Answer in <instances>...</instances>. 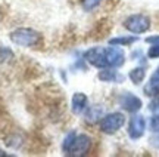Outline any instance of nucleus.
I'll use <instances>...</instances> for the list:
<instances>
[{
    "instance_id": "1",
    "label": "nucleus",
    "mask_w": 159,
    "mask_h": 157,
    "mask_svg": "<svg viewBox=\"0 0 159 157\" xmlns=\"http://www.w3.org/2000/svg\"><path fill=\"white\" fill-rule=\"evenodd\" d=\"M91 145H93V138L90 135L77 132L75 129H72L65 135L62 144H61V150L65 156L83 157L90 153Z\"/></svg>"
},
{
    "instance_id": "18",
    "label": "nucleus",
    "mask_w": 159,
    "mask_h": 157,
    "mask_svg": "<svg viewBox=\"0 0 159 157\" xmlns=\"http://www.w3.org/2000/svg\"><path fill=\"white\" fill-rule=\"evenodd\" d=\"M149 126H150V130H152L153 134H158L159 135V111H156L153 116L150 117Z\"/></svg>"
},
{
    "instance_id": "2",
    "label": "nucleus",
    "mask_w": 159,
    "mask_h": 157,
    "mask_svg": "<svg viewBox=\"0 0 159 157\" xmlns=\"http://www.w3.org/2000/svg\"><path fill=\"white\" fill-rule=\"evenodd\" d=\"M9 39L13 45H16L19 47H34L39 46L41 43V33H39L37 30L30 28V27H19L11 31Z\"/></svg>"
},
{
    "instance_id": "5",
    "label": "nucleus",
    "mask_w": 159,
    "mask_h": 157,
    "mask_svg": "<svg viewBox=\"0 0 159 157\" xmlns=\"http://www.w3.org/2000/svg\"><path fill=\"white\" fill-rule=\"evenodd\" d=\"M83 59L85 62L94 68H108V61H106V47L103 46H93L89 47L83 53Z\"/></svg>"
},
{
    "instance_id": "7",
    "label": "nucleus",
    "mask_w": 159,
    "mask_h": 157,
    "mask_svg": "<svg viewBox=\"0 0 159 157\" xmlns=\"http://www.w3.org/2000/svg\"><path fill=\"white\" fill-rule=\"evenodd\" d=\"M118 101L121 108L127 111V113H131V114H136L137 111H140L143 107L142 99L139 98L137 95H134L133 92H124L119 96Z\"/></svg>"
},
{
    "instance_id": "12",
    "label": "nucleus",
    "mask_w": 159,
    "mask_h": 157,
    "mask_svg": "<svg viewBox=\"0 0 159 157\" xmlns=\"http://www.w3.org/2000/svg\"><path fill=\"white\" fill-rule=\"evenodd\" d=\"M143 92L146 96H150V98H155L159 95V67L152 73L150 79L143 87Z\"/></svg>"
},
{
    "instance_id": "19",
    "label": "nucleus",
    "mask_w": 159,
    "mask_h": 157,
    "mask_svg": "<svg viewBox=\"0 0 159 157\" xmlns=\"http://www.w3.org/2000/svg\"><path fill=\"white\" fill-rule=\"evenodd\" d=\"M149 110L152 111V113L159 111V95L158 96H155V98L150 101V104H149Z\"/></svg>"
},
{
    "instance_id": "11",
    "label": "nucleus",
    "mask_w": 159,
    "mask_h": 157,
    "mask_svg": "<svg viewBox=\"0 0 159 157\" xmlns=\"http://www.w3.org/2000/svg\"><path fill=\"white\" fill-rule=\"evenodd\" d=\"M97 79L103 83H121V81L124 80V77L121 76L118 73L116 68H102V70H99L97 73Z\"/></svg>"
},
{
    "instance_id": "3",
    "label": "nucleus",
    "mask_w": 159,
    "mask_h": 157,
    "mask_svg": "<svg viewBox=\"0 0 159 157\" xmlns=\"http://www.w3.org/2000/svg\"><path fill=\"white\" fill-rule=\"evenodd\" d=\"M124 28L131 33V34H143V33H148L150 27H152V21L148 15L144 13H133L130 17H127L124 19Z\"/></svg>"
},
{
    "instance_id": "20",
    "label": "nucleus",
    "mask_w": 159,
    "mask_h": 157,
    "mask_svg": "<svg viewBox=\"0 0 159 157\" xmlns=\"http://www.w3.org/2000/svg\"><path fill=\"white\" fill-rule=\"evenodd\" d=\"M6 156H7V154H6L3 150H0V157H6Z\"/></svg>"
},
{
    "instance_id": "17",
    "label": "nucleus",
    "mask_w": 159,
    "mask_h": 157,
    "mask_svg": "<svg viewBox=\"0 0 159 157\" xmlns=\"http://www.w3.org/2000/svg\"><path fill=\"white\" fill-rule=\"evenodd\" d=\"M102 2L103 0H81V7L85 12H91L94 9H97Z\"/></svg>"
},
{
    "instance_id": "16",
    "label": "nucleus",
    "mask_w": 159,
    "mask_h": 157,
    "mask_svg": "<svg viewBox=\"0 0 159 157\" xmlns=\"http://www.w3.org/2000/svg\"><path fill=\"white\" fill-rule=\"evenodd\" d=\"M15 58V53L9 46H0V64H9Z\"/></svg>"
},
{
    "instance_id": "8",
    "label": "nucleus",
    "mask_w": 159,
    "mask_h": 157,
    "mask_svg": "<svg viewBox=\"0 0 159 157\" xmlns=\"http://www.w3.org/2000/svg\"><path fill=\"white\" fill-rule=\"evenodd\" d=\"M106 61L111 68H121L125 64V52L121 46H106Z\"/></svg>"
},
{
    "instance_id": "14",
    "label": "nucleus",
    "mask_w": 159,
    "mask_h": 157,
    "mask_svg": "<svg viewBox=\"0 0 159 157\" xmlns=\"http://www.w3.org/2000/svg\"><path fill=\"white\" fill-rule=\"evenodd\" d=\"M144 77H146V67L144 65H139V67H134V68H131L128 71V79L133 81V85H142L143 80H144Z\"/></svg>"
},
{
    "instance_id": "9",
    "label": "nucleus",
    "mask_w": 159,
    "mask_h": 157,
    "mask_svg": "<svg viewBox=\"0 0 159 157\" xmlns=\"http://www.w3.org/2000/svg\"><path fill=\"white\" fill-rule=\"evenodd\" d=\"M83 116H84V122L89 126H94V125H99V122L102 120V117L105 116V108L100 104L89 105Z\"/></svg>"
},
{
    "instance_id": "6",
    "label": "nucleus",
    "mask_w": 159,
    "mask_h": 157,
    "mask_svg": "<svg viewBox=\"0 0 159 157\" xmlns=\"http://www.w3.org/2000/svg\"><path fill=\"white\" fill-rule=\"evenodd\" d=\"M146 126H148V122H146L144 116L134 114L130 119L128 126H127V134L130 136V140H133V141L140 140L143 135H144V132H146Z\"/></svg>"
},
{
    "instance_id": "4",
    "label": "nucleus",
    "mask_w": 159,
    "mask_h": 157,
    "mask_svg": "<svg viewBox=\"0 0 159 157\" xmlns=\"http://www.w3.org/2000/svg\"><path fill=\"white\" fill-rule=\"evenodd\" d=\"M125 125V116L121 111H112L102 117L99 122V130L105 135H114Z\"/></svg>"
},
{
    "instance_id": "13",
    "label": "nucleus",
    "mask_w": 159,
    "mask_h": 157,
    "mask_svg": "<svg viewBox=\"0 0 159 157\" xmlns=\"http://www.w3.org/2000/svg\"><path fill=\"white\" fill-rule=\"evenodd\" d=\"M139 42V37L136 34H127V36H118V37H112L109 39L108 45H114V46H131Z\"/></svg>"
},
{
    "instance_id": "15",
    "label": "nucleus",
    "mask_w": 159,
    "mask_h": 157,
    "mask_svg": "<svg viewBox=\"0 0 159 157\" xmlns=\"http://www.w3.org/2000/svg\"><path fill=\"white\" fill-rule=\"evenodd\" d=\"M144 42L150 45L148 49V58H150V59L159 58V34L158 36H149V37L144 39Z\"/></svg>"
},
{
    "instance_id": "10",
    "label": "nucleus",
    "mask_w": 159,
    "mask_h": 157,
    "mask_svg": "<svg viewBox=\"0 0 159 157\" xmlns=\"http://www.w3.org/2000/svg\"><path fill=\"white\" fill-rule=\"evenodd\" d=\"M89 96L84 92H74L71 96V111L75 116L84 114V111L89 107Z\"/></svg>"
}]
</instances>
